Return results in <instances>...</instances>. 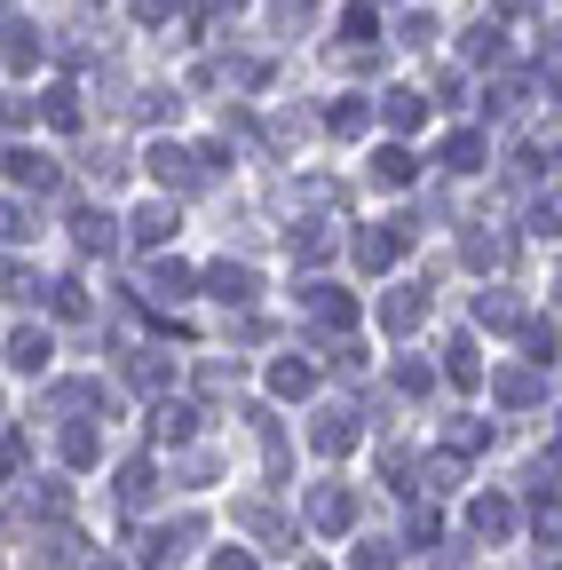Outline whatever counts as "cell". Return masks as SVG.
<instances>
[{
	"mask_svg": "<svg viewBox=\"0 0 562 570\" xmlns=\"http://www.w3.org/2000/svg\"><path fill=\"white\" fill-rule=\"evenodd\" d=\"M452 166H483V143L476 136H452Z\"/></svg>",
	"mask_w": 562,
	"mask_h": 570,
	"instance_id": "1",
	"label": "cell"
}]
</instances>
